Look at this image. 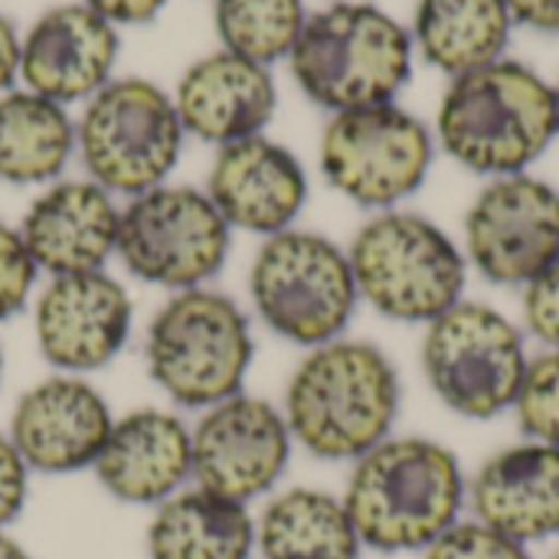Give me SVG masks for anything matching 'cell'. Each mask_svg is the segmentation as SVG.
Here are the masks:
<instances>
[{
    "instance_id": "cell-1",
    "label": "cell",
    "mask_w": 559,
    "mask_h": 559,
    "mask_svg": "<svg viewBox=\"0 0 559 559\" xmlns=\"http://www.w3.org/2000/svg\"><path fill=\"white\" fill-rule=\"evenodd\" d=\"M282 413L292 439L314 459L357 462L393 432L400 373L380 347L337 337L298 364Z\"/></svg>"
},
{
    "instance_id": "cell-2",
    "label": "cell",
    "mask_w": 559,
    "mask_h": 559,
    "mask_svg": "<svg viewBox=\"0 0 559 559\" xmlns=\"http://www.w3.org/2000/svg\"><path fill=\"white\" fill-rule=\"evenodd\" d=\"M465 475L445 445L419 436L386 439L354 462L344 508L364 547L413 554L459 524Z\"/></svg>"
},
{
    "instance_id": "cell-3",
    "label": "cell",
    "mask_w": 559,
    "mask_h": 559,
    "mask_svg": "<svg viewBox=\"0 0 559 559\" xmlns=\"http://www.w3.org/2000/svg\"><path fill=\"white\" fill-rule=\"evenodd\" d=\"M436 128L462 167L491 177L524 174L557 138V95L524 62L498 59L452 79Z\"/></svg>"
},
{
    "instance_id": "cell-4",
    "label": "cell",
    "mask_w": 559,
    "mask_h": 559,
    "mask_svg": "<svg viewBox=\"0 0 559 559\" xmlns=\"http://www.w3.org/2000/svg\"><path fill=\"white\" fill-rule=\"evenodd\" d=\"M301 92L331 111L386 105L413 75V36L373 3H331L305 20L292 49Z\"/></svg>"
},
{
    "instance_id": "cell-5",
    "label": "cell",
    "mask_w": 559,
    "mask_h": 559,
    "mask_svg": "<svg viewBox=\"0 0 559 559\" xmlns=\"http://www.w3.org/2000/svg\"><path fill=\"white\" fill-rule=\"evenodd\" d=\"M357 295L390 321L432 324L462 301L468 259L419 213H380L347 249Z\"/></svg>"
},
{
    "instance_id": "cell-6",
    "label": "cell",
    "mask_w": 559,
    "mask_h": 559,
    "mask_svg": "<svg viewBox=\"0 0 559 559\" xmlns=\"http://www.w3.org/2000/svg\"><path fill=\"white\" fill-rule=\"evenodd\" d=\"M151 380L187 409H210L242 393L252 331L242 308L210 288L177 292L147 328Z\"/></svg>"
},
{
    "instance_id": "cell-7",
    "label": "cell",
    "mask_w": 559,
    "mask_h": 559,
    "mask_svg": "<svg viewBox=\"0 0 559 559\" xmlns=\"http://www.w3.org/2000/svg\"><path fill=\"white\" fill-rule=\"evenodd\" d=\"M249 295L269 331L308 350L337 341L360 301L347 252L305 229L262 242L249 269Z\"/></svg>"
},
{
    "instance_id": "cell-8",
    "label": "cell",
    "mask_w": 559,
    "mask_h": 559,
    "mask_svg": "<svg viewBox=\"0 0 559 559\" xmlns=\"http://www.w3.org/2000/svg\"><path fill=\"white\" fill-rule=\"evenodd\" d=\"M527 364L518 324L478 301L449 308L423 341V370L432 393L465 419H495L514 409Z\"/></svg>"
},
{
    "instance_id": "cell-9",
    "label": "cell",
    "mask_w": 559,
    "mask_h": 559,
    "mask_svg": "<svg viewBox=\"0 0 559 559\" xmlns=\"http://www.w3.org/2000/svg\"><path fill=\"white\" fill-rule=\"evenodd\" d=\"M183 144L174 102L147 79H118L92 95L79 151L102 190L141 197L164 183Z\"/></svg>"
},
{
    "instance_id": "cell-10",
    "label": "cell",
    "mask_w": 559,
    "mask_h": 559,
    "mask_svg": "<svg viewBox=\"0 0 559 559\" xmlns=\"http://www.w3.org/2000/svg\"><path fill=\"white\" fill-rule=\"evenodd\" d=\"M115 255L147 285L203 288L229 255V223L193 187H154L121 210Z\"/></svg>"
},
{
    "instance_id": "cell-11",
    "label": "cell",
    "mask_w": 559,
    "mask_h": 559,
    "mask_svg": "<svg viewBox=\"0 0 559 559\" xmlns=\"http://www.w3.org/2000/svg\"><path fill=\"white\" fill-rule=\"evenodd\" d=\"M429 167V128L393 102L337 111L321 138L328 183L370 210H386L416 193Z\"/></svg>"
},
{
    "instance_id": "cell-12",
    "label": "cell",
    "mask_w": 559,
    "mask_h": 559,
    "mask_svg": "<svg viewBox=\"0 0 559 559\" xmlns=\"http://www.w3.org/2000/svg\"><path fill=\"white\" fill-rule=\"evenodd\" d=\"M468 262L495 285H531L559 259V190L511 174L488 183L465 216Z\"/></svg>"
},
{
    "instance_id": "cell-13",
    "label": "cell",
    "mask_w": 559,
    "mask_h": 559,
    "mask_svg": "<svg viewBox=\"0 0 559 559\" xmlns=\"http://www.w3.org/2000/svg\"><path fill=\"white\" fill-rule=\"evenodd\" d=\"M193 439V481L203 491L249 504L269 495L288 468L285 413L259 396H229L203 413Z\"/></svg>"
},
{
    "instance_id": "cell-14",
    "label": "cell",
    "mask_w": 559,
    "mask_h": 559,
    "mask_svg": "<svg viewBox=\"0 0 559 559\" xmlns=\"http://www.w3.org/2000/svg\"><path fill=\"white\" fill-rule=\"evenodd\" d=\"M134 305L105 272L52 278L33 311L36 344L49 367L82 377L111 364L131 337Z\"/></svg>"
},
{
    "instance_id": "cell-15",
    "label": "cell",
    "mask_w": 559,
    "mask_h": 559,
    "mask_svg": "<svg viewBox=\"0 0 559 559\" xmlns=\"http://www.w3.org/2000/svg\"><path fill=\"white\" fill-rule=\"evenodd\" d=\"M115 416L105 396L72 377H49L26 390L10 416V442L29 472L72 475L92 468L108 442Z\"/></svg>"
},
{
    "instance_id": "cell-16",
    "label": "cell",
    "mask_w": 559,
    "mask_h": 559,
    "mask_svg": "<svg viewBox=\"0 0 559 559\" xmlns=\"http://www.w3.org/2000/svg\"><path fill=\"white\" fill-rule=\"evenodd\" d=\"M206 197L229 229L236 226L269 239L292 229L308 200V177L288 147L255 134L219 151Z\"/></svg>"
},
{
    "instance_id": "cell-17",
    "label": "cell",
    "mask_w": 559,
    "mask_h": 559,
    "mask_svg": "<svg viewBox=\"0 0 559 559\" xmlns=\"http://www.w3.org/2000/svg\"><path fill=\"white\" fill-rule=\"evenodd\" d=\"M118 56L115 26L88 7L69 3L43 13L20 43V75L29 92L62 105L108 85Z\"/></svg>"
},
{
    "instance_id": "cell-18",
    "label": "cell",
    "mask_w": 559,
    "mask_h": 559,
    "mask_svg": "<svg viewBox=\"0 0 559 559\" xmlns=\"http://www.w3.org/2000/svg\"><path fill=\"white\" fill-rule=\"evenodd\" d=\"M92 468L98 485L115 501L157 508L193 478L190 429L174 413L134 409L115 419Z\"/></svg>"
},
{
    "instance_id": "cell-19",
    "label": "cell",
    "mask_w": 559,
    "mask_h": 559,
    "mask_svg": "<svg viewBox=\"0 0 559 559\" xmlns=\"http://www.w3.org/2000/svg\"><path fill=\"white\" fill-rule=\"evenodd\" d=\"M118 206L92 180H66L33 200L20 223L26 252L52 278L102 272L118 249Z\"/></svg>"
},
{
    "instance_id": "cell-20",
    "label": "cell",
    "mask_w": 559,
    "mask_h": 559,
    "mask_svg": "<svg viewBox=\"0 0 559 559\" xmlns=\"http://www.w3.org/2000/svg\"><path fill=\"white\" fill-rule=\"evenodd\" d=\"M275 102L269 69L223 49L183 72L174 108L183 131L226 147L255 138L272 121Z\"/></svg>"
},
{
    "instance_id": "cell-21",
    "label": "cell",
    "mask_w": 559,
    "mask_h": 559,
    "mask_svg": "<svg viewBox=\"0 0 559 559\" xmlns=\"http://www.w3.org/2000/svg\"><path fill=\"white\" fill-rule=\"evenodd\" d=\"M478 521L518 544L559 534V449L524 442L491 455L472 481Z\"/></svg>"
},
{
    "instance_id": "cell-22",
    "label": "cell",
    "mask_w": 559,
    "mask_h": 559,
    "mask_svg": "<svg viewBox=\"0 0 559 559\" xmlns=\"http://www.w3.org/2000/svg\"><path fill=\"white\" fill-rule=\"evenodd\" d=\"M255 550V521L249 504L203 488L177 491L147 527L151 559H249Z\"/></svg>"
},
{
    "instance_id": "cell-23",
    "label": "cell",
    "mask_w": 559,
    "mask_h": 559,
    "mask_svg": "<svg viewBox=\"0 0 559 559\" xmlns=\"http://www.w3.org/2000/svg\"><path fill=\"white\" fill-rule=\"evenodd\" d=\"M262 559H360V537L341 498L318 488H292L272 498L255 521Z\"/></svg>"
},
{
    "instance_id": "cell-24",
    "label": "cell",
    "mask_w": 559,
    "mask_h": 559,
    "mask_svg": "<svg viewBox=\"0 0 559 559\" xmlns=\"http://www.w3.org/2000/svg\"><path fill=\"white\" fill-rule=\"evenodd\" d=\"M413 36L436 69L465 75L501 59L511 39L504 0H419Z\"/></svg>"
},
{
    "instance_id": "cell-25",
    "label": "cell",
    "mask_w": 559,
    "mask_h": 559,
    "mask_svg": "<svg viewBox=\"0 0 559 559\" xmlns=\"http://www.w3.org/2000/svg\"><path fill=\"white\" fill-rule=\"evenodd\" d=\"M75 144V131L62 105L36 92H10L0 98V180L46 183Z\"/></svg>"
},
{
    "instance_id": "cell-26",
    "label": "cell",
    "mask_w": 559,
    "mask_h": 559,
    "mask_svg": "<svg viewBox=\"0 0 559 559\" xmlns=\"http://www.w3.org/2000/svg\"><path fill=\"white\" fill-rule=\"evenodd\" d=\"M305 20L301 0H216V29L226 52L259 66L292 56Z\"/></svg>"
},
{
    "instance_id": "cell-27",
    "label": "cell",
    "mask_w": 559,
    "mask_h": 559,
    "mask_svg": "<svg viewBox=\"0 0 559 559\" xmlns=\"http://www.w3.org/2000/svg\"><path fill=\"white\" fill-rule=\"evenodd\" d=\"M514 413L531 442L559 449V350H547L527 364Z\"/></svg>"
},
{
    "instance_id": "cell-28",
    "label": "cell",
    "mask_w": 559,
    "mask_h": 559,
    "mask_svg": "<svg viewBox=\"0 0 559 559\" xmlns=\"http://www.w3.org/2000/svg\"><path fill=\"white\" fill-rule=\"evenodd\" d=\"M423 554H426L423 559H531L524 544L485 527L481 521L449 527Z\"/></svg>"
},
{
    "instance_id": "cell-29",
    "label": "cell",
    "mask_w": 559,
    "mask_h": 559,
    "mask_svg": "<svg viewBox=\"0 0 559 559\" xmlns=\"http://www.w3.org/2000/svg\"><path fill=\"white\" fill-rule=\"evenodd\" d=\"M39 269L26 252L20 229L0 223V321L23 311Z\"/></svg>"
},
{
    "instance_id": "cell-30",
    "label": "cell",
    "mask_w": 559,
    "mask_h": 559,
    "mask_svg": "<svg viewBox=\"0 0 559 559\" xmlns=\"http://www.w3.org/2000/svg\"><path fill=\"white\" fill-rule=\"evenodd\" d=\"M524 321L540 344L559 350V259L524 285Z\"/></svg>"
},
{
    "instance_id": "cell-31",
    "label": "cell",
    "mask_w": 559,
    "mask_h": 559,
    "mask_svg": "<svg viewBox=\"0 0 559 559\" xmlns=\"http://www.w3.org/2000/svg\"><path fill=\"white\" fill-rule=\"evenodd\" d=\"M29 495V468L10 436H0V531L13 524Z\"/></svg>"
},
{
    "instance_id": "cell-32",
    "label": "cell",
    "mask_w": 559,
    "mask_h": 559,
    "mask_svg": "<svg viewBox=\"0 0 559 559\" xmlns=\"http://www.w3.org/2000/svg\"><path fill=\"white\" fill-rule=\"evenodd\" d=\"M85 7L108 23H147L157 16L164 0H85Z\"/></svg>"
},
{
    "instance_id": "cell-33",
    "label": "cell",
    "mask_w": 559,
    "mask_h": 559,
    "mask_svg": "<svg viewBox=\"0 0 559 559\" xmlns=\"http://www.w3.org/2000/svg\"><path fill=\"white\" fill-rule=\"evenodd\" d=\"M511 10V20L537 29V33H554L559 36V0H504Z\"/></svg>"
},
{
    "instance_id": "cell-34",
    "label": "cell",
    "mask_w": 559,
    "mask_h": 559,
    "mask_svg": "<svg viewBox=\"0 0 559 559\" xmlns=\"http://www.w3.org/2000/svg\"><path fill=\"white\" fill-rule=\"evenodd\" d=\"M16 72H20V39L13 23L0 13V92L13 82Z\"/></svg>"
},
{
    "instance_id": "cell-35",
    "label": "cell",
    "mask_w": 559,
    "mask_h": 559,
    "mask_svg": "<svg viewBox=\"0 0 559 559\" xmlns=\"http://www.w3.org/2000/svg\"><path fill=\"white\" fill-rule=\"evenodd\" d=\"M0 559H33L13 537H7L3 531H0Z\"/></svg>"
},
{
    "instance_id": "cell-36",
    "label": "cell",
    "mask_w": 559,
    "mask_h": 559,
    "mask_svg": "<svg viewBox=\"0 0 559 559\" xmlns=\"http://www.w3.org/2000/svg\"><path fill=\"white\" fill-rule=\"evenodd\" d=\"M0 383H3V350H0Z\"/></svg>"
},
{
    "instance_id": "cell-37",
    "label": "cell",
    "mask_w": 559,
    "mask_h": 559,
    "mask_svg": "<svg viewBox=\"0 0 559 559\" xmlns=\"http://www.w3.org/2000/svg\"><path fill=\"white\" fill-rule=\"evenodd\" d=\"M554 95H557V118H559V85L554 88Z\"/></svg>"
},
{
    "instance_id": "cell-38",
    "label": "cell",
    "mask_w": 559,
    "mask_h": 559,
    "mask_svg": "<svg viewBox=\"0 0 559 559\" xmlns=\"http://www.w3.org/2000/svg\"><path fill=\"white\" fill-rule=\"evenodd\" d=\"M550 559H559V554H557V557H550Z\"/></svg>"
}]
</instances>
